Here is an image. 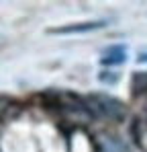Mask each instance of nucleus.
Masks as SVG:
<instances>
[{"instance_id": "nucleus-5", "label": "nucleus", "mask_w": 147, "mask_h": 152, "mask_svg": "<svg viewBox=\"0 0 147 152\" xmlns=\"http://www.w3.org/2000/svg\"><path fill=\"white\" fill-rule=\"evenodd\" d=\"M131 88H133V93H135V95L145 93V91H147V72H137V74H133Z\"/></svg>"}, {"instance_id": "nucleus-6", "label": "nucleus", "mask_w": 147, "mask_h": 152, "mask_svg": "<svg viewBox=\"0 0 147 152\" xmlns=\"http://www.w3.org/2000/svg\"><path fill=\"white\" fill-rule=\"evenodd\" d=\"M98 78H100V82H104V84H106V82H108V84H115V82H117V74H115V72H100Z\"/></svg>"}, {"instance_id": "nucleus-1", "label": "nucleus", "mask_w": 147, "mask_h": 152, "mask_svg": "<svg viewBox=\"0 0 147 152\" xmlns=\"http://www.w3.org/2000/svg\"><path fill=\"white\" fill-rule=\"evenodd\" d=\"M84 101L88 105V111L92 117H100V119H108V121H122L127 117V107L125 103L110 97V95H102V93H94L84 97Z\"/></svg>"}, {"instance_id": "nucleus-3", "label": "nucleus", "mask_w": 147, "mask_h": 152, "mask_svg": "<svg viewBox=\"0 0 147 152\" xmlns=\"http://www.w3.org/2000/svg\"><path fill=\"white\" fill-rule=\"evenodd\" d=\"M108 25L106 19H100V21H86V23H74V25H66V27H57V29H51L53 35H72V33H88V31H96L102 27Z\"/></svg>"}, {"instance_id": "nucleus-7", "label": "nucleus", "mask_w": 147, "mask_h": 152, "mask_svg": "<svg viewBox=\"0 0 147 152\" xmlns=\"http://www.w3.org/2000/svg\"><path fill=\"white\" fill-rule=\"evenodd\" d=\"M137 60H139V64H147V51H145V53H139Z\"/></svg>"}, {"instance_id": "nucleus-4", "label": "nucleus", "mask_w": 147, "mask_h": 152, "mask_svg": "<svg viewBox=\"0 0 147 152\" xmlns=\"http://www.w3.org/2000/svg\"><path fill=\"white\" fill-rule=\"evenodd\" d=\"M100 62L104 66H119L127 62V48L125 45H110L108 50H104Z\"/></svg>"}, {"instance_id": "nucleus-2", "label": "nucleus", "mask_w": 147, "mask_h": 152, "mask_svg": "<svg viewBox=\"0 0 147 152\" xmlns=\"http://www.w3.org/2000/svg\"><path fill=\"white\" fill-rule=\"evenodd\" d=\"M94 148L96 152H131V148L125 144V140L108 132H100L94 136Z\"/></svg>"}]
</instances>
